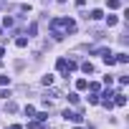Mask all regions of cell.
<instances>
[{
  "label": "cell",
  "instance_id": "obj_5",
  "mask_svg": "<svg viewBox=\"0 0 129 129\" xmlns=\"http://www.w3.org/2000/svg\"><path fill=\"white\" fill-rule=\"evenodd\" d=\"M76 89H89V81H86V79H79V81H76Z\"/></svg>",
  "mask_w": 129,
  "mask_h": 129
},
{
  "label": "cell",
  "instance_id": "obj_10",
  "mask_svg": "<svg viewBox=\"0 0 129 129\" xmlns=\"http://www.w3.org/2000/svg\"><path fill=\"white\" fill-rule=\"evenodd\" d=\"M5 84H10V76H0V86H5Z\"/></svg>",
  "mask_w": 129,
  "mask_h": 129
},
{
  "label": "cell",
  "instance_id": "obj_7",
  "mask_svg": "<svg viewBox=\"0 0 129 129\" xmlns=\"http://www.w3.org/2000/svg\"><path fill=\"white\" fill-rule=\"evenodd\" d=\"M58 71H66V58H58Z\"/></svg>",
  "mask_w": 129,
  "mask_h": 129
},
{
  "label": "cell",
  "instance_id": "obj_6",
  "mask_svg": "<svg viewBox=\"0 0 129 129\" xmlns=\"http://www.w3.org/2000/svg\"><path fill=\"white\" fill-rule=\"evenodd\" d=\"M116 104L124 106V104H126V96H124V94H116Z\"/></svg>",
  "mask_w": 129,
  "mask_h": 129
},
{
  "label": "cell",
  "instance_id": "obj_9",
  "mask_svg": "<svg viewBox=\"0 0 129 129\" xmlns=\"http://www.w3.org/2000/svg\"><path fill=\"white\" fill-rule=\"evenodd\" d=\"M43 84H46V86H51V84H53V76H51V74H48V76H43Z\"/></svg>",
  "mask_w": 129,
  "mask_h": 129
},
{
  "label": "cell",
  "instance_id": "obj_2",
  "mask_svg": "<svg viewBox=\"0 0 129 129\" xmlns=\"http://www.w3.org/2000/svg\"><path fill=\"white\" fill-rule=\"evenodd\" d=\"M104 63H106V66H114V63H116V58H114L109 51H104Z\"/></svg>",
  "mask_w": 129,
  "mask_h": 129
},
{
  "label": "cell",
  "instance_id": "obj_11",
  "mask_svg": "<svg viewBox=\"0 0 129 129\" xmlns=\"http://www.w3.org/2000/svg\"><path fill=\"white\" fill-rule=\"evenodd\" d=\"M76 129H81V126H76Z\"/></svg>",
  "mask_w": 129,
  "mask_h": 129
},
{
  "label": "cell",
  "instance_id": "obj_4",
  "mask_svg": "<svg viewBox=\"0 0 129 129\" xmlns=\"http://www.w3.org/2000/svg\"><path fill=\"white\" fill-rule=\"evenodd\" d=\"M101 15H104V13H101V10H91V13H89V18H91V20H99V18H101Z\"/></svg>",
  "mask_w": 129,
  "mask_h": 129
},
{
  "label": "cell",
  "instance_id": "obj_3",
  "mask_svg": "<svg viewBox=\"0 0 129 129\" xmlns=\"http://www.w3.org/2000/svg\"><path fill=\"white\" fill-rule=\"evenodd\" d=\"M81 69H84L86 74H91V71H94V66H91V61H84V63H81Z\"/></svg>",
  "mask_w": 129,
  "mask_h": 129
},
{
  "label": "cell",
  "instance_id": "obj_8",
  "mask_svg": "<svg viewBox=\"0 0 129 129\" xmlns=\"http://www.w3.org/2000/svg\"><path fill=\"white\" fill-rule=\"evenodd\" d=\"M116 61H119V63H126V61H129V56H126V53H119V58H116Z\"/></svg>",
  "mask_w": 129,
  "mask_h": 129
},
{
  "label": "cell",
  "instance_id": "obj_1",
  "mask_svg": "<svg viewBox=\"0 0 129 129\" xmlns=\"http://www.w3.org/2000/svg\"><path fill=\"white\" fill-rule=\"evenodd\" d=\"M63 119H66V121H76V124H79V121H81V114H76V111H69V109H66V111H63Z\"/></svg>",
  "mask_w": 129,
  "mask_h": 129
}]
</instances>
